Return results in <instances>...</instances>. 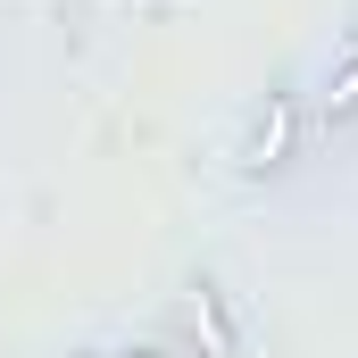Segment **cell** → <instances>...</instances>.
<instances>
[{
  "mask_svg": "<svg viewBox=\"0 0 358 358\" xmlns=\"http://www.w3.org/2000/svg\"><path fill=\"white\" fill-rule=\"evenodd\" d=\"M300 159H317V117H308V84L283 76L250 108L242 142H234V176L242 183H283V176H300Z\"/></svg>",
  "mask_w": 358,
  "mask_h": 358,
  "instance_id": "obj_1",
  "label": "cell"
},
{
  "mask_svg": "<svg viewBox=\"0 0 358 358\" xmlns=\"http://www.w3.org/2000/svg\"><path fill=\"white\" fill-rule=\"evenodd\" d=\"M176 350L183 358H242L250 350V325H242V308H234V292L217 283V275H192L176 292Z\"/></svg>",
  "mask_w": 358,
  "mask_h": 358,
  "instance_id": "obj_2",
  "label": "cell"
},
{
  "mask_svg": "<svg viewBox=\"0 0 358 358\" xmlns=\"http://www.w3.org/2000/svg\"><path fill=\"white\" fill-rule=\"evenodd\" d=\"M308 117H317V142H334V134H350V125H358V34H342L325 84L308 92Z\"/></svg>",
  "mask_w": 358,
  "mask_h": 358,
  "instance_id": "obj_3",
  "label": "cell"
},
{
  "mask_svg": "<svg viewBox=\"0 0 358 358\" xmlns=\"http://www.w3.org/2000/svg\"><path fill=\"white\" fill-rule=\"evenodd\" d=\"M100 358H183V350H159V342H142V350H100Z\"/></svg>",
  "mask_w": 358,
  "mask_h": 358,
  "instance_id": "obj_4",
  "label": "cell"
},
{
  "mask_svg": "<svg viewBox=\"0 0 358 358\" xmlns=\"http://www.w3.org/2000/svg\"><path fill=\"white\" fill-rule=\"evenodd\" d=\"M76 358H100V350H76Z\"/></svg>",
  "mask_w": 358,
  "mask_h": 358,
  "instance_id": "obj_5",
  "label": "cell"
}]
</instances>
